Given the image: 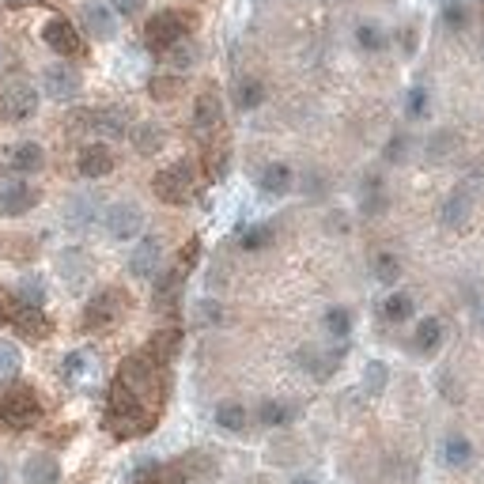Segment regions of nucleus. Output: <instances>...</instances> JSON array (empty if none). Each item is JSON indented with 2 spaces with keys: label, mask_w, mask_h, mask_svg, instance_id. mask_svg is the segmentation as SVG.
Segmentation results:
<instances>
[{
  "label": "nucleus",
  "mask_w": 484,
  "mask_h": 484,
  "mask_svg": "<svg viewBox=\"0 0 484 484\" xmlns=\"http://www.w3.org/2000/svg\"><path fill=\"white\" fill-rule=\"evenodd\" d=\"M197 27V20L190 16V12H178V8H163V12H155V16L144 23V38H148V46L152 50H167L170 42H178V38H186L190 31Z\"/></svg>",
  "instance_id": "f03ea898"
},
{
  "label": "nucleus",
  "mask_w": 484,
  "mask_h": 484,
  "mask_svg": "<svg viewBox=\"0 0 484 484\" xmlns=\"http://www.w3.org/2000/svg\"><path fill=\"white\" fill-rule=\"evenodd\" d=\"M265 103V83L258 76H242L235 83V106L238 110H258Z\"/></svg>",
  "instance_id": "bb28decb"
},
{
  "label": "nucleus",
  "mask_w": 484,
  "mask_h": 484,
  "mask_svg": "<svg viewBox=\"0 0 484 484\" xmlns=\"http://www.w3.org/2000/svg\"><path fill=\"white\" fill-rule=\"evenodd\" d=\"M458 148H462L458 133H454V129H435L428 137V144H424V155H428L432 163H447V160H454V152H458Z\"/></svg>",
  "instance_id": "412c9836"
},
{
  "label": "nucleus",
  "mask_w": 484,
  "mask_h": 484,
  "mask_svg": "<svg viewBox=\"0 0 484 484\" xmlns=\"http://www.w3.org/2000/svg\"><path fill=\"white\" fill-rule=\"evenodd\" d=\"M88 273H91V262L83 258L80 250H68V254H61V277H65L68 288H80V284L88 280Z\"/></svg>",
  "instance_id": "c85d7f7f"
},
{
  "label": "nucleus",
  "mask_w": 484,
  "mask_h": 484,
  "mask_svg": "<svg viewBox=\"0 0 484 484\" xmlns=\"http://www.w3.org/2000/svg\"><path fill=\"white\" fill-rule=\"evenodd\" d=\"M322 325H325V333H330L333 340H348V333H352V315L345 307H330L325 310V318H322Z\"/></svg>",
  "instance_id": "58836bf2"
},
{
  "label": "nucleus",
  "mask_w": 484,
  "mask_h": 484,
  "mask_svg": "<svg viewBox=\"0 0 484 484\" xmlns=\"http://www.w3.org/2000/svg\"><path fill=\"white\" fill-rule=\"evenodd\" d=\"M80 23H83V31H88L91 38H98V42H110L113 35H118V12H113L110 4H103V0H88V4H80Z\"/></svg>",
  "instance_id": "1a4fd4ad"
},
{
  "label": "nucleus",
  "mask_w": 484,
  "mask_h": 484,
  "mask_svg": "<svg viewBox=\"0 0 484 484\" xmlns=\"http://www.w3.org/2000/svg\"><path fill=\"white\" fill-rule=\"evenodd\" d=\"M355 46L367 50V53H379V50L390 46V35L382 31L379 23H360V27H355Z\"/></svg>",
  "instance_id": "72a5a7b5"
},
{
  "label": "nucleus",
  "mask_w": 484,
  "mask_h": 484,
  "mask_svg": "<svg viewBox=\"0 0 484 484\" xmlns=\"http://www.w3.org/2000/svg\"><path fill=\"white\" fill-rule=\"evenodd\" d=\"M0 318H4V315H0Z\"/></svg>",
  "instance_id": "052dcab7"
},
{
  "label": "nucleus",
  "mask_w": 484,
  "mask_h": 484,
  "mask_svg": "<svg viewBox=\"0 0 484 484\" xmlns=\"http://www.w3.org/2000/svg\"><path fill=\"white\" fill-rule=\"evenodd\" d=\"M178 292H182V269H170L155 280V307H175L178 303Z\"/></svg>",
  "instance_id": "2f4dec72"
},
{
  "label": "nucleus",
  "mask_w": 484,
  "mask_h": 484,
  "mask_svg": "<svg viewBox=\"0 0 484 484\" xmlns=\"http://www.w3.org/2000/svg\"><path fill=\"white\" fill-rule=\"evenodd\" d=\"M16 295H20V303H27V307H42V303H46V284H42L38 277H20Z\"/></svg>",
  "instance_id": "a19ab883"
},
{
  "label": "nucleus",
  "mask_w": 484,
  "mask_h": 484,
  "mask_svg": "<svg viewBox=\"0 0 484 484\" xmlns=\"http://www.w3.org/2000/svg\"><path fill=\"white\" fill-rule=\"evenodd\" d=\"M42 163H46V152H42L35 140H23V144L8 148L4 155H0V167L12 170V175H38Z\"/></svg>",
  "instance_id": "ddd939ff"
},
{
  "label": "nucleus",
  "mask_w": 484,
  "mask_h": 484,
  "mask_svg": "<svg viewBox=\"0 0 484 484\" xmlns=\"http://www.w3.org/2000/svg\"><path fill=\"white\" fill-rule=\"evenodd\" d=\"M386 205H390V197H386V190H382V178L371 175L363 182V212H367V216H382Z\"/></svg>",
  "instance_id": "f704fd0d"
},
{
  "label": "nucleus",
  "mask_w": 484,
  "mask_h": 484,
  "mask_svg": "<svg viewBox=\"0 0 484 484\" xmlns=\"http://www.w3.org/2000/svg\"><path fill=\"white\" fill-rule=\"evenodd\" d=\"M182 76H152L148 80V95L155 98V103H170V98H178L182 95Z\"/></svg>",
  "instance_id": "4c0bfd02"
},
{
  "label": "nucleus",
  "mask_w": 484,
  "mask_h": 484,
  "mask_svg": "<svg viewBox=\"0 0 484 484\" xmlns=\"http://www.w3.org/2000/svg\"><path fill=\"white\" fill-rule=\"evenodd\" d=\"M371 273H375L379 284H397V280H402V258L390 254V250H379L371 258Z\"/></svg>",
  "instance_id": "473e14b6"
},
{
  "label": "nucleus",
  "mask_w": 484,
  "mask_h": 484,
  "mask_svg": "<svg viewBox=\"0 0 484 484\" xmlns=\"http://www.w3.org/2000/svg\"><path fill=\"white\" fill-rule=\"evenodd\" d=\"M258 420L265 424V428H284V424L295 420V409L284 405V402H262L258 405Z\"/></svg>",
  "instance_id": "c9c22d12"
},
{
  "label": "nucleus",
  "mask_w": 484,
  "mask_h": 484,
  "mask_svg": "<svg viewBox=\"0 0 484 484\" xmlns=\"http://www.w3.org/2000/svg\"><path fill=\"white\" fill-rule=\"evenodd\" d=\"M428 110H432L428 88H412V91H409V103H405V113H409L412 121H420V118H428Z\"/></svg>",
  "instance_id": "49530a36"
},
{
  "label": "nucleus",
  "mask_w": 484,
  "mask_h": 484,
  "mask_svg": "<svg viewBox=\"0 0 484 484\" xmlns=\"http://www.w3.org/2000/svg\"><path fill=\"white\" fill-rule=\"evenodd\" d=\"M23 484H61V462L53 454H31L23 462Z\"/></svg>",
  "instance_id": "f3484780"
},
{
  "label": "nucleus",
  "mask_w": 484,
  "mask_h": 484,
  "mask_svg": "<svg viewBox=\"0 0 484 484\" xmlns=\"http://www.w3.org/2000/svg\"><path fill=\"white\" fill-rule=\"evenodd\" d=\"M246 420H250V412L242 402H220L216 405V424L223 432H242L246 428Z\"/></svg>",
  "instance_id": "7c9ffc66"
},
{
  "label": "nucleus",
  "mask_w": 484,
  "mask_h": 484,
  "mask_svg": "<svg viewBox=\"0 0 484 484\" xmlns=\"http://www.w3.org/2000/svg\"><path fill=\"white\" fill-rule=\"evenodd\" d=\"M469 216H473V190L458 186L454 193H447L443 208H439V223L450 227V231H462V227L469 223Z\"/></svg>",
  "instance_id": "4468645a"
},
{
  "label": "nucleus",
  "mask_w": 484,
  "mask_h": 484,
  "mask_svg": "<svg viewBox=\"0 0 484 484\" xmlns=\"http://www.w3.org/2000/svg\"><path fill=\"white\" fill-rule=\"evenodd\" d=\"M160 262H163V242L148 235V238H140L129 254V273L137 280H152V277H160Z\"/></svg>",
  "instance_id": "f8f14e48"
},
{
  "label": "nucleus",
  "mask_w": 484,
  "mask_h": 484,
  "mask_svg": "<svg viewBox=\"0 0 484 484\" xmlns=\"http://www.w3.org/2000/svg\"><path fill=\"white\" fill-rule=\"evenodd\" d=\"M35 110H38V88L31 80H8L0 88V118L27 121Z\"/></svg>",
  "instance_id": "20e7f679"
},
{
  "label": "nucleus",
  "mask_w": 484,
  "mask_h": 484,
  "mask_svg": "<svg viewBox=\"0 0 484 484\" xmlns=\"http://www.w3.org/2000/svg\"><path fill=\"white\" fill-rule=\"evenodd\" d=\"M439 345H443V322H439V318H420L417 333H412V348H417L420 355H435Z\"/></svg>",
  "instance_id": "aec40b11"
},
{
  "label": "nucleus",
  "mask_w": 484,
  "mask_h": 484,
  "mask_svg": "<svg viewBox=\"0 0 484 484\" xmlns=\"http://www.w3.org/2000/svg\"><path fill=\"white\" fill-rule=\"evenodd\" d=\"M402 46H405V53H417V27H405V31H402Z\"/></svg>",
  "instance_id": "864d4df0"
},
{
  "label": "nucleus",
  "mask_w": 484,
  "mask_h": 484,
  "mask_svg": "<svg viewBox=\"0 0 484 484\" xmlns=\"http://www.w3.org/2000/svg\"><path fill=\"white\" fill-rule=\"evenodd\" d=\"M0 484H12V477H8V465H0Z\"/></svg>",
  "instance_id": "6e6d98bb"
},
{
  "label": "nucleus",
  "mask_w": 484,
  "mask_h": 484,
  "mask_svg": "<svg viewBox=\"0 0 484 484\" xmlns=\"http://www.w3.org/2000/svg\"><path fill=\"white\" fill-rule=\"evenodd\" d=\"M223 315H220V307L216 303H208V299H205V303H201V322H220Z\"/></svg>",
  "instance_id": "3c124183"
},
{
  "label": "nucleus",
  "mask_w": 484,
  "mask_h": 484,
  "mask_svg": "<svg viewBox=\"0 0 484 484\" xmlns=\"http://www.w3.org/2000/svg\"><path fill=\"white\" fill-rule=\"evenodd\" d=\"M292 484H318V480H315V477H295Z\"/></svg>",
  "instance_id": "4d7b16f0"
},
{
  "label": "nucleus",
  "mask_w": 484,
  "mask_h": 484,
  "mask_svg": "<svg viewBox=\"0 0 484 484\" xmlns=\"http://www.w3.org/2000/svg\"><path fill=\"white\" fill-rule=\"evenodd\" d=\"M412 310H417V303H412V295L409 292H390L386 299H382V318L394 322V325H402L412 318Z\"/></svg>",
  "instance_id": "cd10ccee"
},
{
  "label": "nucleus",
  "mask_w": 484,
  "mask_h": 484,
  "mask_svg": "<svg viewBox=\"0 0 484 484\" xmlns=\"http://www.w3.org/2000/svg\"><path fill=\"white\" fill-rule=\"evenodd\" d=\"M469 23H473V16H469V8L462 4V0H447L443 4V27L447 31H469Z\"/></svg>",
  "instance_id": "79ce46f5"
},
{
  "label": "nucleus",
  "mask_w": 484,
  "mask_h": 484,
  "mask_svg": "<svg viewBox=\"0 0 484 484\" xmlns=\"http://www.w3.org/2000/svg\"><path fill=\"white\" fill-rule=\"evenodd\" d=\"M129 140H133V148L140 155H155L167 144V133L155 121H140V125H133V129H129Z\"/></svg>",
  "instance_id": "4be33fe9"
},
{
  "label": "nucleus",
  "mask_w": 484,
  "mask_h": 484,
  "mask_svg": "<svg viewBox=\"0 0 484 484\" xmlns=\"http://www.w3.org/2000/svg\"><path fill=\"white\" fill-rule=\"evenodd\" d=\"M42 38H46V46L53 53H61V57H80L83 50H88V46H83V38H80V31L65 16H53L46 27H42Z\"/></svg>",
  "instance_id": "9d476101"
},
{
  "label": "nucleus",
  "mask_w": 484,
  "mask_h": 484,
  "mask_svg": "<svg viewBox=\"0 0 484 484\" xmlns=\"http://www.w3.org/2000/svg\"><path fill=\"white\" fill-rule=\"evenodd\" d=\"M38 412H42V405H38V394L31 386H16L0 397V420H4L8 428H27V424L38 420Z\"/></svg>",
  "instance_id": "423d86ee"
},
{
  "label": "nucleus",
  "mask_w": 484,
  "mask_h": 484,
  "mask_svg": "<svg viewBox=\"0 0 484 484\" xmlns=\"http://www.w3.org/2000/svg\"><path fill=\"white\" fill-rule=\"evenodd\" d=\"M65 216H68V223H73V227H88V220L95 216V205L88 201V197H73L68 208H65Z\"/></svg>",
  "instance_id": "c03bdc74"
},
{
  "label": "nucleus",
  "mask_w": 484,
  "mask_h": 484,
  "mask_svg": "<svg viewBox=\"0 0 484 484\" xmlns=\"http://www.w3.org/2000/svg\"><path fill=\"white\" fill-rule=\"evenodd\" d=\"M91 129L103 137H125L129 133V113L125 110H91Z\"/></svg>",
  "instance_id": "b1692460"
},
{
  "label": "nucleus",
  "mask_w": 484,
  "mask_h": 484,
  "mask_svg": "<svg viewBox=\"0 0 484 484\" xmlns=\"http://www.w3.org/2000/svg\"><path fill=\"white\" fill-rule=\"evenodd\" d=\"M477 325H480V330H484V310H480V318H477Z\"/></svg>",
  "instance_id": "bf43d9fd"
},
{
  "label": "nucleus",
  "mask_w": 484,
  "mask_h": 484,
  "mask_svg": "<svg viewBox=\"0 0 484 484\" xmlns=\"http://www.w3.org/2000/svg\"><path fill=\"white\" fill-rule=\"evenodd\" d=\"M42 91H46L53 103H73V98H80V91H83V80L73 65L61 61V65H50L46 73H42Z\"/></svg>",
  "instance_id": "6e6552de"
},
{
  "label": "nucleus",
  "mask_w": 484,
  "mask_h": 484,
  "mask_svg": "<svg viewBox=\"0 0 484 484\" xmlns=\"http://www.w3.org/2000/svg\"><path fill=\"white\" fill-rule=\"evenodd\" d=\"M258 186H262V193H269V197H284V193L295 190V175H292L288 163H269L262 175H258Z\"/></svg>",
  "instance_id": "6ab92c4d"
},
{
  "label": "nucleus",
  "mask_w": 484,
  "mask_h": 484,
  "mask_svg": "<svg viewBox=\"0 0 484 484\" xmlns=\"http://www.w3.org/2000/svg\"><path fill=\"white\" fill-rule=\"evenodd\" d=\"M477 50H480V57H484V35H480V42H477Z\"/></svg>",
  "instance_id": "13d9d810"
},
{
  "label": "nucleus",
  "mask_w": 484,
  "mask_h": 484,
  "mask_svg": "<svg viewBox=\"0 0 484 484\" xmlns=\"http://www.w3.org/2000/svg\"><path fill=\"white\" fill-rule=\"evenodd\" d=\"M113 12H121V16H137L140 8H144V0H106Z\"/></svg>",
  "instance_id": "8fccbe9b"
},
{
  "label": "nucleus",
  "mask_w": 484,
  "mask_h": 484,
  "mask_svg": "<svg viewBox=\"0 0 484 484\" xmlns=\"http://www.w3.org/2000/svg\"><path fill=\"white\" fill-rule=\"evenodd\" d=\"M38 205V190L27 182H4L0 186V216H23Z\"/></svg>",
  "instance_id": "2eb2a0df"
},
{
  "label": "nucleus",
  "mask_w": 484,
  "mask_h": 484,
  "mask_svg": "<svg viewBox=\"0 0 484 484\" xmlns=\"http://www.w3.org/2000/svg\"><path fill=\"white\" fill-rule=\"evenodd\" d=\"M178 345H182V330H163V333L152 337L148 355L155 363H170V360H175V352H178Z\"/></svg>",
  "instance_id": "c756f323"
},
{
  "label": "nucleus",
  "mask_w": 484,
  "mask_h": 484,
  "mask_svg": "<svg viewBox=\"0 0 484 484\" xmlns=\"http://www.w3.org/2000/svg\"><path fill=\"white\" fill-rule=\"evenodd\" d=\"M61 375H65L68 382H80V379H88V375H91V352H83V348L68 352L65 360H61Z\"/></svg>",
  "instance_id": "e433bc0d"
},
{
  "label": "nucleus",
  "mask_w": 484,
  "mask_h": 484,
  "mask_svg": "<svg viewBox=\"0 0 484 484\" xmlns=\"http://www.w3.org/2000/svg\"><path fill=\"white\" fill-rule=\"evenodd\" d=\"M409 148H412V140H409L405 133L390 137V144H386V163H405V160H409Z\"/></svg>",
  "instance_id": "de8ad7c7"
},
{
  "label": "nucleus",
  "mask_w": 484,
  "mask_h": 484,
  "mask_svg": "<svg viewBox=\"0 0 484 484\" xmlns=\"http://www.w3.org/2000/svg\"><path fill=\"white\" fill-rule=\"evenodd\" d=\"M12 322H16V330L27 337V340H46L53 333V325L50 318L42 315V307H20V310H12Z\"/></svg>",
  "instance_id": "dca6fc26"
},
{
  "label": "nucleus",
  "mask_w": 484,
  "mask_h": 484,
  "mask_svg": "<svg viewBox=\"0 0 484 484\" xmlns=\"http://www.w3.org/2000/svg\"><path fill=\"white\" fill-rule=\"evenodd\" d=\"M197 57H201V50H197V42H193L190 35L178 38V42H170V46L163 50V61H167L170 68H193Z\"/></svg>",
  "instance_id": "a878e982"
},
{
  "label": "nucleus",
  "mask_w": 484,
  "mask_h": 484,
  "mask_svg": "<svg viewBox=\"0 0 484 484\" xmlns=\"http://www.w3.org/2000/svg\"><path fill=\"white\" fill-rule=\"evenodd\" d=\"M220 125H223V103H220V95L208 88V91L197 95V103H193V133L201 140H208Z\"/></svg>",
  "instance_id": "9b49d317"
},
{
  "label": "nucleus",
  "mask_w": 484,
  "mask_h": 484,
  "mask_svg": "<svg viewBox=\"0 0 484 484\" xmlns=\"http://www.w3.org/2000/svg\"><path fill=\"white\" fill-rule=\"evenodd\" d=\"M386 382H390V371H386V363L382 360H371L363 367V394H371V397L386 394Z\"/></svg>",
  "instance_id": "ea45409f"
},
{
  "label": "nucleus",
  "mask_w": 484,
  "mask_h": 484,
  "mask_svg": "<svg viewBox=\"0 0 484 484\" xmlns=\"http://www.w3.org/2000/svg\"><path fill=\"white\" fill-rule=\"evenodd\" d=\"M76 167H80L83 178H106L110 170H113V152H110V144H88V148L80 152Z\"/></svg>",
  "instance_id": "a211bd4d"
},
{
  "label": "nucleus",
  "mask_w": 484,
  "mask_h": 484,
  "mask_svg": "<svg viewBox=\"0 0 484 484\" xmlns=\"http://www.w3.org/2000/svg\"><path fill=\"white\" fill-rule=\"evenodd\" d=\"M273 242V227L269 223H258V227H246L242 231V250H265Z\"/></svg>",
  "instance_id": "a18cd8bd"
},
{
  "label": "nucleus",
  "mask_w": 484,
  "mask_h": 484,
  "mask_svg": "<svg viewBox=\"0 0 484 484\" xmlns=\"http://www.w3.org/2000/svg\"><path fill=\"white\" fill-rule=\"evenodd\" d=\"M121 315H125V295L118 288H106V292H98L88 307H83V330H88V333H103Z\"/></svg>",
  "instance_id": "39448f33"
},
{
  "label": "nucleus",
  "mask_w": 484,
  "mask_h": 484,
  "mask_svg": "<svg viewBox=\"0 0 484 484\" xmlns=\"http://www.w3.org/2000/svg\"><path fill=\"white\" fill-rule=\"evenodd\" d=\"M20 363H23L20 348H16V345H8V340H0V382L16 379V375H20Z\"/></svg>",
  "instance_id": "37998d69"
},
{
  "label": "nucleus",
  "mask_w": 484,
  "mask_h": 484,
  "mask_svg": "<svg viewBox=\"0 0 484 484\" xmlns=\"http://www.w3.org/2000/svg\"><path fill=\"white\" fill-rule=\"evenodd\" d=\"M152 190H155V197H160V201H167V205H186L190 197H193V167H190L186 160L163 167L160 175L152 178Z\"/></svg>",
  "instance_id": "7ed1b4c3"
},
{
  "label": "nucleus",
  "mask_w": 484,
  "mask_h": 484,
  "mask_svg": "<svg viewBox=\"0 0 484 484\" xmlns=\"http://www.w3.org/2000/svg\"><path fill=\"white\" fill-rule=\"evenodd\" d=\"M205 170H208V178H223V170H227V148H208Z\"/></svg>",
  "instance_id": "09e8293b"
},
{
  "label": "nucleus",
  "mask_w": 484,
  "mask_h": 484,
  "mask_svg": "<svg viewBox=\"0 0 484 484\" xmlns=\"http://www.w3.org/2000/svg\"><path fill=\"white\" fill-rule=\"evenodd\" d=\"M106 424L113 435H140L152 428V412L144 409V397L133 394L125 382H113L110 405H106Z\"/></svg>",
  "instance_id": "f257e3e1"
},
{
  "label": "nucleus",
  "mask_w": 484,
  "mask_h": 484,
  "mask_svg": "<svg viewBox=\"0 0 484 484\" xmlns=\"http://www.w3.org/2000/svg\"><path fill=\"white\" fill-rule=\"evenodd\" d=\"M197 250H201V242H197V238H190V246H186V254H182V262H186V265H193V262H197Z\"/></svg>",
  "instance_id": "5fc2aeb1"
},
{
  "label": "nucleus",
  "mask_w": 484,
  "mask_h": 484,
  "mask_svg": "<svg viewBox=\"0 0 484 484\" xmlns=\"http://www.w3.org/2000/svg\"><path fill=\"white\" fill-rule=\"evenodd\" d=\"M443 462L450 469H465V465H473V443L462 435V432H450L443 439Z\"/></svg>",
  "instance_id": "5701e85b"
},
{
  "label": "nucleus",
  "mask_w": 484,
  "mask_h": 484,
  "mask_svg": "<svg viewBox=\"0 0 484 484\" xmlns=\"http://www.w3.org/2000/svg\"><path fill=\"white\" fill-rule=\"evenodd\" d=\"M303 182H307V193H310V197H322V193H325V186H322V175H307Z\"/></svg>",
  "instance_id": "603ef678"
},
{
  "label": "nucleus",
  "mask_w": 484,
  "mask_h": 484,
  "mask_svg": "<svg viewBox=\"0 0 484 484\" xmlns=\"http://www.w3.org/2000/svg\"><path fill=\"white\" fill-rule=\"evenodd\" d=\"M103 223H106V235L118 238V242H129L144 231V208L133 205V201H113L103 212Z\"/></svg>",
  "instance_id": "0eeeda50"
},
{
  "label": "nucleus",
  "mask_w": 484,
  "mask_h": 484,
  "mask_svg": "<svg viewBox=\"0 0 484 484\" xmlns=\"http://www.w3.org/2000/svg\"><path fill=\"white\" fill-rule=\"evenodd\" d=\"M295 360H299V367H303L307 375H315V379H330L337 371V355H325L318 348H299Z\"/></svg>",
  "instance_id": "393cba45"
}]
</instances>
